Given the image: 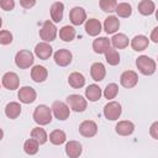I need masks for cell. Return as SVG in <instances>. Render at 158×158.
I'll return each instance as SVG.
<instances>
[{
  "label": "cell",
  "instance_id": "6da1fadb",
  "mask_svg": "<svg viewBox=\"0 0 158 158\" xmlns=\"http://www.w3.org/2000/svg\"><path fill=\"white\" fill-rule=\"evenodd\" d=\"M33 120L36 123L44 126L51 123L52 121V109L47 105H38L33 111Z\"/></svg>",
  "mask_w": 158,
  "mask_h": 158
},
{
  "label": "cell",
  "instance_id": "7a4b0ae2",
  "mask_svg": "<svg viewBox=\"0 0 158 158\" xmlns=\"http://www.w3.org/2000/svg\"><path fill=\"white\" fill-rule=\"evenodd\" d=\"M136 65L143 75H152L157 68L156 62L152 58H149L148 56H139L136 59Z\"/></svg>",
  "mask_w": 158,
  "mask_h": 158
},
{
  "label": "cell",
  "instance_id": "3957f363",
  "mask_svg": "<svg viewBox=\"0 0 158 158\" xmlns=\"http://www.w3.org/2000/svg\"><path fill=\"white\" fill-rule=\"evenodd\" d=\"M33 54L27 49H21L15 56V64L21 69H27L33 64Z\"/></svg>",
  "mask_w": 158,
  "mask_h": 158
},
{
  "label": "cell",
  "instance_id": "277c9868",
  "mask_svg": "<svg viewBox=\"0 0 158 158\" xmlns=\"http://www.w3.org/2000/svg\"><path fill=\"white\" fill-rule=\"evenodd\" d=\"M40 37L43 42H52L57 37V27L51 21H44L42 28L40 30Z\"/></svg>",
  "mask_w": 158,
  "mask_h": 158
},
{
  "label": "cell",
  "instance_id": "5b68a950",
  "mask_svg": "<svg viewBox=\"0 0 158 158\" xmlns=\"http://www.w3.org/2000/svg\"><path fill=\"white\" fill-rule=\"evenodd\" d=\"M67 102H68V106L75 111V112H83L85 109H86V100L81 96V95H78V94H72L67 98Z\"/></svg>",
  "mask_w": 158,
  "mask_h": 158
},
{
  "label": "cell",
  "instance_id": "8992f818",
  "mask_svg": "<svg viewBox=\"0 0 158 158\" xmlns=\"http://www.w3.org/2000/svg\"><path fill=\"white\" fill-rule=\"evenodd\" d=\"M51 109H52V112H53L54 117L58 118V120H60V121L67 120V118L69 117L70 109H69V106H68L65 102H63V101H59V100L54 101Z\"/></svg>",
  "mask_w": 158,
  "mask_h": 158
},
{
  "label": "cell",
  "instance_id": "52a82bcc",
  "mask_svg": "<svg viewBox=\"0 0 158 158\" xmlns=\"http://www.w3.org/2000/svg\"><path fill=\"white\" fill-rule=\"evenodd\" d=\"M121 112H122V109L117 101H110L104 107V116L111 121L117 120L121 116Z\"/></svg>",
  "mask_w": 158,
  "mask_h": 158
},
{
  "label": "cell",
  "instance_id": "ba28073f",
  "mask_svg": "<svg viewBox=\"0 0 158 158\" xmlns=\"http://www.w3.org/2000/svg\"><path fill=\"white\" fill-rule=\"evenodd\" d=\"M69 19H70V22L75 26H79L81 25L83 22H86V12L83 7L80 6H75L70 10L69 12Z\"/></svg>",
  "mask_w": 158,
  "mask_h": 158
},
{
  "label": "cell",
  "instance_id": "9c48e42d",
  "mask_svg": "<svg viewBox=\"0 0 158 158\" xmlns=\"http://www.w3.org/2000/svg\"><path fill=\"white\" fill-rule=\"evenodd\" d=\"M53 58H54V62H56L57 65H59V67H67L72 62V53L68 49L62 48V49H58L54 53Z\"/></svg>",
  "mask_w": 158,
  "mask_h": 158
},
{
  "label": "cell",
  "instance_id": "30bf717a",
  "mask_svg": "<svg viewBox=\"0 0 158 158\" xmlns=\"http://www.w3.org/2000/svg\"><path fill=\"white\" fill-rule=\"evenodd\" d=\"M137 81H138V75H137V73L136 72H133V70H126V72H123L122 74H121V77H120V83H121V85L122 86H125V88H133L136 84H137Z\"/></svg>",
  "mask_w": 158,
  "mask_h": 158
},
{
  "label": "cell",
  "instance_id": "8fae6325",
  "mask_svg": "<svg viewBox=\"0 0 158 158\" xmlns=\"http://www.w3.org/2000/svg\"><path fill=\"white\" fill-rule=\"evenodd\" d=\"M2 85L4 88L9 89V90H15V89H19V85H20V80H19V77L16 73L14 72H7L2 75Z\"/></svg>",
  "mask_w": 158,
  "mask_h": 158
},
{
  "label": "cell",
  "instance_id": "7c38bea8",
  "mask_svg": "<svg viewBox=\"0 0 158 158\" xmlns=\"http://www.w3.org/2000/svg\"><path fill=\"white\" fill-rule=\"evenodd\" d=\"M17 96H19V99H20L21 102H23V104H31V102H33L36 100V91L31 86H22V88L19 89Z\"/></svg>",
  "mask_w": 158,
  "mask_h": 158
},
{
  "label": "cell",
  "instance_id": "4fadbf2b",
  "mask_svg": "<svg viewBox=\"0 0 158 158\" xmlns=\"http://www.w3.org/2000/svg\"><path fill=\"white\" fill-rule=\"evenodd\" d=\"M79 132L84 137H93L98 132V126L91 120H85L79 125Z\"/></svg>",
  "mask_w": 158,
  "mask_h": 158
},
{
  "label": "cell",
  "instance_id": "5bb4252c",
  "mask_svg": "<svg viewBox=\"0 0 158 158\" xmlns=\"http://www.w3.org/2000/svg\"><path fill=\"white\" fill-rule=\"evenodd\" d=\"M53 48L47 43V42H40L38 44H36L35 47V54L40 58V59H48L52 56Z\"/></svg>",
  "mask_w": 158,
  "mask_h": 158
},
{
  "label": "cell",
  "instance_id": "9a60e30c",
  "mask_svg": "<svg viewBox=\"0 0 158 158\" xmlns=\"http://www.w3.org/2000/svg\"><path fill=\"white\" fill-rule=\"evenodd\" d=\"M110 43H111V40H109L107 37H99L93 41V49L95 53L105 54V52L110 48Z\"/></svg>",
  "mask_w": 158,
  "mask_h": 158
},
{
  "label": "cell",
  "instance_id": "2e32d148",
  "mask_svg": "<svg viewBox=\"0 0 158 158\" xmlns=\"http://www.w3.org/2000/svg\"><path fill=\"white\" fill-rule=\"evenodd\" d=\"M90 75L95 81H101L106 75V69H105L104 64L100 62L93 63L90 67Z\"/></svg>",
  "mask_w": 158,
  "mask_h": 158
},
{
  "label": "cell",
  "instance_id": "e0dca14e",
  "mask_svg": "<svg viewBox=\"0 0 158 158\" xmlns=\"http://www.w3.org/2000/svg\"><path fill=\"white\" fill-rule=\"evenodd\" d=\"M83 152L81 144L78 141H69L65 144V154L69 158H78Z\"/></svg>",
  "mask_w": 158,
  "mask_h": 158
},
{
  "label": "cell",
  "instance_id": "ac0fdd59",
  "mask_svg": "<svg viewBox=\"0 0 158 158\" xmlns=\"http://www.w3.org/2000/svg\"><path fill=\"white\" fill-rule=\"evenodd\" d=\"M48 77V72L43 65H35L31 69V78L33 79V81L36 83H42L47 79Z\"/></svg>",
  "mask_w": 158,
  "mask_h": 158
},
{
  "label": "cell",
  "instance_id": "d6986e66",
  "mask_svg": "<svg viewBox=\"0 0 158 158\" xmlns=\"http://www.w3.org/2000/svg\"><path fill=\"white\" fill-rule=\"evenodd\" d=\"M116 132L120 135V136H130L133 131H135V125L131 122V121H118L116 127H115Z\"/></svg>",
  "mask_w": 158,
  "mask_h": 158
},
{
  "label": "cell",
  "instance_id": "ffe728a7",
  "mask_svg": "<svg viewBox=\"0 0 158 158\" xmlns=\"http://www.w3.org/2000/svg\"><path fill=\"white\" fill-rule=\"evenodd\" d=\"M85 31L89 36H98L101 31V23L96 19H89L85 22Z\"/></svg>",
  "mask_w": 158,
  "mask_h": 158
},
{
  "label": "cell",
  "instance_id": "44dd1931",
  "mask_svg": "<svg viewBox=\"0 0 158 158\" xmlns=\"http://www.w3.org/2000/svg\"><path fill=\"white\" fill-rule=\"evenodd\" d=\"M120 27V21L116 16H109L105 19V22H104V30L107 35H111V33H115Z\"/></svg>",
  "mask_w": 158,
  "mask_h": 158
},
{
  "label": "cell",
  "instance_id": "7402d4cb",
  "mask_svg": "<svg viewBox=\"0 0 158 158\" xmlns=\"http://www.w3.org/2000/svg\"><path fill=\"white\" fill-rule=\"evenodd\" d=\"M148 37L143 36V35H138V36H135L131 41V47L135 49V51H144L147 47H148Z\"/></svg>",
  "mask_w": 158,
  "mask_h": 158
},
{
  "label": "cell",
  "instance_id": "603a6c76",
  "mask_svg": "<svg viewBox=\"0 0 158 158\" xmlns=\"http://www.w3.org/2000/svg\"><path fill=\"white\" fill-rule=\"evenodd\" d=\"M63 11H64V5L63 2H53L51 6V19L54 22H59L63 19Z\"/></svg>",
  "mask_w": 158,
  "mask_h": 158
},
{
  "label": "cell",
  "instance_id": "cb8c5ba5",
  "mask_svg": "<svg viewBox=\"0 0 158 158\" xmlns=\"http://www.w3.org/2000/svg\"><path fill=\"white\" fill-rule=\"evenodd\" d=\"M68 83L72 88L74 89H79V88H83L84 84H85V78L81 73H78V72H74L72 73L69 77H68Z\"/></svg>",
  "mask_w": 158,
  "mask_h": 158
},
{
  "label": "cell",
  "instance_id": "d4e9b609",
  "mask_svg": "<svg viewBox=\"0 0 158 158\" xmlns=\"http://www.w3.org/2000/svg\"><path fill=\"white\" fill-rule=\"evenodd\" d=\"M21 114V105L16 101H11L5 106V115L10 118H17Z\"/></svg>",
  "mask_w": 158,
  "mask_h": 158
},
{
  "label": "cell",
  "instance_id": "484cf974",
  "mask_svg": "<svg viewBox=\"0 0 158 158\" xmlns=\"http://www.w3.org/2000/svg\"><path fill=\"white\" fill-rule=\"evenodd\" d=\"M111 43H112L114 48H118V49L126 48L128 46V37L125 33H116L112 36Z\"/></svg>",
  "mask_w": 158,
  "mask_h": 158
},
{
  "label": "cell",
  "instance_id": "4316f807",
  "mask_svg": "<svg viewBox=\"0 0 158 158\" xmlns=\"http://www.w3.org/2000/svg\"><path fill=\"white\" fill-rule=\"evenodd\" d=\"M85 96L90 101H98L101 98V89L96 84H91L85 89Z\"/></svg>",
  "mask_w": 158,
  "mask_h": 158
},
{
  "label": "cell",
  "instance_id": "83f0119b",
  "mask_svg": "<svg viewBox=\"0 0 158 158\" xmlns=\"http://www.w3.org/2000/svg\"><path fill=\"white\" fill-rule=\"evenodd\" d=\"M156 10V6H154V2L151 1V0H142L139 4H138V11L144 15V16H148V15H152Z\"/></svg>",
  "mask_w": 158,
  "mask_h": 158
},
{
  "label": "cell",
  "instance_id": "f1b7e54d",
  "mask_svg": "<svg viewBox=\"0 0 158 158\" xmlns=\"http://www.w3.org/2000/svg\"><path fill=\"white\" fill-rule=\"evenodd\" d=\"M59 37H60V40H63V41H65V42L73 41L74 37H75V30H74V27H72V26H69V25L63 26V27L59 30Z\"/></svg>",
  "mask_w": 158,
  "mask_h": 158
},
{
  "label": "cell",
  "instance_id": "f546056e",
  "mask_svg": "<svg viewBox=\"0 0 158 158\" xmlns=\"http://www.w3.org/2000/svg\"><path fill=\"white\" fill-rule=\"evenodd\" d=\"M31 138L36 139L40 144H43L47 142L48 137H47V132L44 131V128H41V127H36L31 131Z\"/></svg>",
  "mask_w": 158,
  "mask_h": 158
},
{
  "label": "cell",
  "instance_id": "4dcf8cb0",
  "mask_svg": "<svg viewBox=\"0 0 158 158\" xmlns=\"http://www.w3.org/2000/svg\"><path fill=\"white\" fill-rule=\"evenodd\" d=\"M65 138H67V136H65L64 131H62V130H54L49 133V141L56 146H59V144L64 143Z\"/></svg>",
  "mask_w": 158,
  "mask_h": 158
},
{
  "label": "cell",
  "instance_id": "1f68e13d",
  "mask_svg": "<svg viewBox=\"0 0 158 158\" xmlns=\"http://www.w3.org/2000/svg\"><path fill=\"white\" fill-rule=\"evenodd\" d=\"M105 59L110 65H117L120 63V54L115 48H109L105 52Z\"/></svg>",
  "mask_w": 158,
  "mask_h": 158
},
{
  "label": "cell",
  "instance_id": "d6a6232c",
  "mask_svg": "<svg viewBox=\"0 0 158 158\" xmlns=\"http://www.w3.org/2000/svg\"><path fill=\"white\" fill-rule=\"evenodd\" d=\"M38 147H40V143L33 138H28L23 143V151L30 156L36 154L38 152Z\"/></svg>",
  "mask_w": 158,
  "mask_h": 158
},
{
  "label": "cell",
  "instance_id": "836d02e7",
  "mask_svg": "<svg viewBox=\"0 0 158 158\" xmlns=\"http://www.w3.org/2000/svg\"><path fill=\"white\" fill-rule=\"evenodd\" d=\"M115 11H116V14H117L120 17H128V16H131V14H132V7H131V5L127 4V2H120V4H117Z\"/></svg>",
  "mask_w": 158,
  "mask_h": 158
},
{
  "label": "cell",
  "instance_id": "e575fe53",
  "mask_svg": "<svg viewBox=\"0 0 158 158\" xmlns=\"http://www.w3.org/2000/svg\"><path fill=\"white\" fill-rule=\"evenodd\" d=\"M117 93H118V86H117V84H115V83H110V84H107L106 85V88H105V90H104V96L106 98V99H115L116 98V95H117Z\"/></svg>",
  "mask_w": 158,
  "mask_h": 158
},
{
  "label": "cell",
  "instance_id": "d590c367",
  "mask_svg": "<svg viewBox=\"0 0 158 158\" xmlns=\"http://www.w3.org/2000/svg\"><path fill=\"white\" fill-rule=\"evenodd\" d=\"M116 6H117V2L115 0H101L100 1V7L105 12L115 11L116 10Z\"/></svg>",
  "mask_w": 158,
  "mask_h": 158
},
{
  "label": "cell",
  "instance_id": "8d00e7d4",
  "mask_svg": "<svg viewBox=\"0 0 158 158\" xmlns=\"http://www.w3.org/2000/svg\"><path fill=\"white\" fill-rule=\"evenodd\" d=\"M12 42V35L11 32L6 31V30H2L0 32V43L1 44H10Z\"/></svg>",
  "mask_w": 158,
  "mask_h": 158
},
{
  "label": "cell",
  "instance_id": "74e56055",
  "mask_svg": "<svg viewBox=\"0 0 158 158\" xmlns=\"http://www.w3.org/2000/svg\"><path fill=\"white\" fill-rule=\"evenodd\" d=\"M15 6V2L14 0H1L0 1V7L5 11H9V10H12Z\"/></svg>",
  "mask_w": 158,
  "mask_h": 158
},
{
  "label": "cell",
  "instance_id": "f35d334b",
  "mask_svg": "<svg viewBox=\"0 0 158 158\" xmlns=\"http://www.w3.org/2000/svg\"><path fill=\"white\" fill-rule=\"evenodd\" d=\"M149 135L152 136V138L158 139V121L153 122L149 127Z\"/></svg>",
  "mask_w": 158,
  "mask_h": 158
},
{
  "label": "cell",
  "instance_id": "ab89813d",
  "mask_svg": "<svg viewBox=\"0 0 158 158\" xmlns=\"http://www.w3.org/2000/svg\"><path fill=\"white\" fill-rule=\"evenodd\" d=\"M35 4H36L35 0H20V5H21L22 7H25V9H30V7H32Z\"/></svg>",
  "mask_w": 158,
  "mask_h": 158
},
{
  "label": "cell",
  "instance_id": "60d3db41",
  "mask_svg": "<svg viewBox=\"0 0 158 158\" xmlns=\"http://www.w3.org/2000/svg\"><path fill=\"white\" fill-rule=\"evenodd\" d=\"M151 40L154 42V43H158V27H154L152 33H151Z\"/></svg>",
  "mask_w": 158,
  "mask_h": 158
},
{
  "label": "cell",
  "instance_id": "b9f144b4",
  "mask_svg": "<svg viewBox=\"0 0 158 158\" xmlns=\"http://www.w3.org/2000/svg\"><path fill=\"white\" fill-rule=\"evenodd\" d=\"M156 19H157V20H158V10H157V11H156Z\"/></svg>",
  "mask_w": 158,
  "mask_h": 158
}]
</instances>
